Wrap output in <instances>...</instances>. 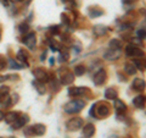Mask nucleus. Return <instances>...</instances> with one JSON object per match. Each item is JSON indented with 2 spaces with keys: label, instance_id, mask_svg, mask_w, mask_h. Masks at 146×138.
<instances>
[{
  "label": "nucleus",
  "instance_id": "nucleus-15",
  "mask_svg": "<svg viewBox=\"0 0 146 138\" xmlns=\"http://www.w3.org/2000/svg\"><path fill=\"white\" fill-rule=\"evenodd\" d=\"M105 98L108 100H115L118 98V93L115 88H107L105 90Z\"/></svg>",
  "mask_w": 146,
  "mask_h": 138
},
{
  "label": "nucleus",
  "instance_id": "nucleus-39",
  "mask_svg": "<svg viewBox=\"0 0 146 138\" xmlns=\"http://www.w3.org/2000/svg\"><path fill=\"white\" fill-rule=\"evenodd\" d=\"M0 3H1L3 5H5V6L9 5V1H7V0H0Z\"/></svg>",
  "mask_w": 146,
  "mask_h": 138
},
{
  "label": "nucleus",
  "instance_id": "nucleus-21",
  "mask_svg": "<svg viewBox=\"0 0 146 138\" xmlns=\"http://www.w3.org/2000/svg\"><path fill=\"white\" fill-rule=\"evenodd\" d=\"M110 48H111L112 50H121L122 48V42L119 39H111L110 40Z\"/></svg>",
  "mask_w": 146,
  "mask_h": 138
},
{
  "label": "nucleus",
  "instance_id": "nucleus-38",
  "mask_svg": "<svg viewBox=\"0 0 146 138\" xmlns=\"http://www.w3.org/2000/svg\"><path fill=\"white\" fill-rule=\"evenodd\" d=\"M12 98H13V99H12L13 103H17V102H18V95H17V94H13Z\"/></svg>",
  "mask_w": 146,
  "mask_h": 138
},
{
  "label": "nucleus",
  "instance_id": "nucleus-24",
  "mask_svg": "<svg viewBox=\"0 0 146 138\" xmlns=\"http://www.w3.org/2000/svg\"><path fill=\"white\" fill-rule=\"evenodd\" d=\"M33 86H34V88L36 89V92H38L39 94L45 93V87H44V83H42V82L35 81V82H33Z\"/></svg>",
  "mask_w": 146,
  "mask_h": 138
},
{
  "label": "nucleus",
  "instance_id": "nucleus-32",
  "mask_svg": "<svg viewBox=\"0 0 146 138\" xmlns=\"http://www.w3.org/2000/svg\"><path fill=\"white\" fill-rule=\"evenodd\" d=\"M5 67H6V60L3 55H0V71L5 70Z\"/></svg>",
  "mask_w": 146,
  "mask_h": 138
},
{
  "label": "nucleus",
  "instance_id": "nucleus-12",
  "mask_svg": "<svg viewBox=\"0 0 146 138\" xmlns=\"http://www.w3.org/2000/svg\"><path fill=\"white\" fill-rule=\"evenodd\" d=\"M119 56H121V52H119V50H112V49H110L108 52H106V53L104 54V58L106 59V60H117Z\"/></svg>",
  "mask_w": 146,
  "mask_h": 138
},
{
  "label": "nucleus",
  "instance_id": "nucleus-28",
  "mask_svg": "<svg viewBox=\"0 0 146 138\" xmlns=\"http://www.w3.org/2000/svg\"><path fill=\"white\" fill-rule=\"evenodd\" d=\"M68 59H70V53H68V52H61V54H60V61L65 62V61H68Z\"/></svg>",
  "mask_w": 146,
  "mask_h": 138
},
{
  "label": "nucleus",
  "instance_id": "nucleus-23",
  "mask_svg": "<svg viewBox=\"0 0 146 138\" xmlns=\"http://www.w3.org/2000/svg\"><path fill=\"white\" fill-rule=\"evenodd\" d=\"M17 59H18V61H21L25 66H28V65H29L28 61H27V55H26V53L23 52V50H20V52H18Z\"/></svg>",
  "mask_w": 146,
  "mask_h": 138
},
{
  "label": "nucleus",
  "instance_id": "nucleus-10",
  "mask_svg": "<svg viewBox=\"0 0 146 138\" xmlns=\"http://www.w3.org/2000/svg\"><path fill=\"white\" fill-rule=\"evenodd\" d=\"M85 92H88V89L85 87H72V88L68 89V95L70 96H78L84 94Z\"/></svg>",
  "mask_w": 146,
  "mask_h": 138
},
{
  "label": "nucleus",
  "instance_id": "nucleus-26",
  "mask_svg": "<svg viewBox=\"0 0 146 138\" xmlns=\"http://www.w3.org/2000/svg\"><path fill=\"white\" fill-rule=\"evenodd\" d=\"M10 68H12V70H21V68H23V65H20L17 61H15L13 59H10Z\"/></svg>",
  "mask_w": 146,
  "mask_h": 138
},
{
  "label": "nucleus",
  "instance_id": "nucleus-41",
  "mask_svg": "<svg viewBox=\"0 0 146 138\" xmlns=\"http://www.w3.org/2000/svg\"><path fill=\"white\" fill-rule=\"evenodd\" d=\"M49 62H50V65H54V64H55V60H54V58H50Z\"/></svg>",
  "mask_w": 146,
  "mask_h": 138
},
{
  "label": "nucleus",
  "instance_id": "nucleus-2",
  "mask_svg": "<svg viewBox=\"0 0 146 138\" xmlns=\"http://www.w3.org/2000/svg\"><path fill=\"white\" fill-rule=\"evenodd\" d=\"M85 107V102L84 100H80V99H76V100H71L65 105V111L67 114H77L79 113L82 109Z\"/></svg>",
  "mask_w": 146,
  "mask_h": 138
},
{
  "label": "nucleus",
  "instance_id": "nucleus-40",
  "mask_svg": "<svg viewBox=\"0 0 146 138\" xmlns=\"http://www.w3.org/2000/svg\"><path fill=\"white\" fill-rule=\"evenodd\" d=\"M4 116H5V115H4V113H3V111H0V121L4 120Z\"/></svg>",
  "mask_w": 146,
  "mask_h": 138
},
{
  "label": "nucleus",
  "instance_id": "nucleus-31",
  "mask_svg": "<svg viewBox=\"0 0 146 138\" xmlns=\"http://www.w3.org/2000/svg\"><path fill=\"white\" fill-rule=\"evenodd\" d=\"M102 10H93V11H90V17H98V16H101L102 15Z\"/></svg>",
  "mask_w": 146,
  "mask_h": 138
},
{
  "label": "nucleus",
  "instance_id": "nucleus-5",
  "mask_svg": "<svg viewBox=\"0 0 146 138\" xmlns=\"http://www.w3.org/2000/svg\"><path fill=\"white\" fill-rule=\"evenodd\" d=\"M106 78H107V73L104 68H100V70L95 73L94 77H93V81L96 86H102L105 82H106Z\"/></svg>",
  "mask_w": 146,
  "mask_h": 138
},
{
  "label": "nucleus",
  "instance_id": "nucleus-25",
  "mask_svg": "<svg viewBox=\"0 0 146 138\" xmlns=\"http://www.w3.org/2000/svg\"><path fill=\"white\" fill-rule=\"evenodd\" d=\"M85 73V67L83 65H78L74 67V75L76 76H83Z\"/></svg>",
  "mask_w": 146,
  "mask_h": 138
},
{
  "label": "nucleus",
  "instance_id": "nucleus-30",
  "mask_svg": "<svg viewBox=\"0 0 146 138\" xmlns=\"http://www.w3.org/2000/svg\"><path fill=\"white\" fill-rule=\"evenodd\" d=\"M50 48H51L52 52H58L61 48H60V45H58L55 40H50Z\"/></svg>",
  "mask_w": 146,
  "mask_h": 138
},
{
  "label": "nucleus",
  "instance_id": "nucleus-14",
  "mask_svg": "<svg viewBox=\"0 0 146 138\" xmlns=\"http://www.w3.org/2000/svg\"><path fill=\"white\" fill-rule=\"evenodd\" d=\"M73 81H74V75H73L72 72H66L65 75L61 77V83L65 86L73 83Z\"/></svg>",
  "mask_w": 146,
  "mask_h": 138
},
{
  "label": "nucleus",
  "instance_id": "nucleus-11",
  "mask_svg": "<svg viewBox=\"0 0 146 138\" xmlns=\"http://www.w3.org/2000/svg\"><path fill=\"white\" fill-rule=\"evenodd\" d=\"M107 31L108 28L106 26H104V25H95L93 27V33L96 36V37H102L107 33Z\"/></svg>",
  "mask_w": 146,
  "mask_h": 138
},
{
  "label": "nucleus",
  "instance_id": "nucleus-17",
  "mask_svg": "<svg viewBox=\"0 0 146 138\" xmlns=\"http://www.w3.org/2000/svg\"><path fill=\"white\" fill-rule=\"evenodd\" d=\"M133 104H134V107L135 108H144V105H145V96L144 95H138V96H135L134 100H133Z\"/></svg>",
  "mask_w": 146,
  "mask_h": 138
},
{
  "label": "nucleus",
  "instance_id": "nucleus-43",
  "mask_svg": "<svg viewBox=\"0 0 146 138\" xmlns=\"http://www.w3.org/2000/svg\"><path fill=\"white\" fill-rule=\"evenodd\" d=\"M63 3H70V1H73V0H62Z\"/></svg>",
  "mask_w": 146,
  "mask_h": 138
},
{
  "label": "nucleus",
  "instance_id": "nucleus-4",
  "mask_svg": "<svg viewBox=\"0 0 146 138\" xmlns=\"http://www.w3.org/2000/svg\"><path fill=\"white\" fill-rule=\"evenodd\" d=\"M66 127L68 131H78L80 127H83V120L80 117H73L70 121H67Z\"/></svg>",
  "mask_w": 146,
  "mask_h": 138
},
{
  "label": "nucleus",
  "instance_id": "nucleus-46",
  "mask_svg": "<svg viewBox=\"0 0 146 138\" xmlns=\"http://www.w3.org/2000/svg\"><path fill=\"white\" fill-rule=\"evenodd\" d=\"M0 138H4V137H0Z\"/></svg>",
  "mask_w": 146,
  "mask_h": 138
},
{
  "label": "nucleus",
  "instance_id": "nucleus-37",
  "mask_svg": "<svg viewBox=\"0 0 146 138\" xmlns=\"http://www.w3.org/2000/svg\"><path fill=\"white\" fill-rule=\"evenodd\" d=\"M7 78H9V76H0V83H1V82H5Z\"/></svg>",
  "mask_w": 146,
  "mask_h": 138
},
{
  "label": "nucleus",
  "instance_id": "nucleus-7",
  "mask_svg": "<svg viewBox=\"0 0 146 138\" xmlns=\"http://www.w3.org/2000/svg\"><path fill=\"white\" fill-rule=\"evenodd\" d=\"M28 122H29V117H28V115H21L20 117H17V119H16L15 122H12V128H15V130H17V128L25 127Z\"/></svg>",
  "mask_w": 146,
  "mask_h": 138
},
{
  "label": "nucleus",
  "instance_id": "nucleus-18",
  "mask_svg": "<svg viewBox=\"0 0 146 138\" xmlns=\"http://www.w3.org/2000/svg\"><path fill=\"white\" fill-rule=\"evenodd\" d=\"M17 117H18V113H16V111H10V113H7L5 116H4L6 123H12V122H15V120H16Z\"/></svg>",
  "mask_w": 146,
  "mask_h": 138
},
{
  "label": "nucleus",
  "instance_id": "nucleus-35",
  "mask_svg": "<svg viewBox=\"0 0 146 138\" xmlns=\"http://www.w3.org/2000/svg\"><path fill=\"white\" fill-rule=\"evenodd\" d=\"M58 29H60V27H58V26H51V27H50V32H51L52 34H57L58 32H60Z\"/></svg>",
  "mask_w": 146,
  "mask_h": 138
},
{
  "label": "nucleus",
  "instance_id": "nucleus-8",
  "mask_svg": "<svg viewBox=\"0 0 146 138\" xmlns=\"http://www.w3.org/2000/svg\"><path fill=\"white\" fill-rule=\"evenodd\" d=\"M22 42L25 43V45L28 49H33L35 47V42H36V39H35V34L34 33H28L27 36H25V38Z\"/></svg>",
  "mask_w": 146,
  "mask_h": 138
},
{
  "label": "nucleus",
  "instance_id": "nucleus-34",
  "mask_svg": "<svg viewBox=\"0 0 146 138\" xmlns=\"http://www.w3.org/2000/svg\"><path fill=\"white\" fill-rule=\"evenodd\" d=\"M9 90H10V88L6 87V86L0 87V95H1V94H9Z\"/></svg>",
  "mask_w": 146,
  "mask_h": 138
},
{
  "label": "nucleus",
  "instance_id": "nucleus-22",
  "mask_svg": "<svg viewBox=\"0 0 146 138\" xmlns=\"http://www.w3.org/2000/svg\"><path fill=\"white\" fill-rule=\"evenodd\" d=\"M0 104L3 107H9L11 104V98L9 94H1L0 95Z\"/></svg>",
  "mask_w": 146,
  "mask_h": 138
},
{
  "label": "nucleus",
  "instance_id": "nucleus-13",
  "mask_svg": "<svg viewBox=\"0 0 146 138\" xmlns=\"http://www.w3.org/2000/svg\"><path fill=\"white\" fill-rule=\"evenodd\" d=\"M95 133V126L93 123H88V125H85L84 128H83V135L85 138H91L94 136Z\"/></svg>",
  "mask_w": 146,
  "mask_h": 138
},
{
  "label": "nucleus",
  "instance_id": "nucleus-44",
  "mask_svg": "<svg viewBox=\"0 0 146 138\" xmlns=\"http://www.w3.org/2000/svg\"><path fill=\"white\" fill-rule=\"evenodd\" d=\"M12 1H20V0H12Z\"/></svg>",
  "mask_w": 146,
  "mask_h": 138
},
{
  "label": "nucleus",
  "instance_id": "nucleus-1",
  "mask_svg": "<svg viewBox=\"0 0 146 138\" xmlns=\"http://www.w3.org/2000/svg\"><path fill=\"white\" fill-rule=\"evenodd\" d=\"M110 105L107 103H104V102H99L94 105L90 110V115L93 117H96V119H105L110 115Z\"/></svg>",
  "mask_w": 146,
  "mask_h": 138
},
{
  "label": "nucleus",
  "instance_id": "nucleus-42",
  "mask_svg": "<svg viewBox=\"0 0 146 138\" xmlns=\"http://www.w3.org/2000/svg\"><path fill=\"white\" fill-rule=\"evenodd\" d=\"M131 1H133V0H123V3H125V4H129Z\"/></svg>",
  "mask_w": 146,
  "mask_h": 138
},
{
  "label": "nucleus",
  "instance_id": "nucleus-33",
  "mask_svg": "<svg viewBox=\"0 0 146 138\" xmlns=\"http://www.w3.org/2000/svg\"><path fill=\"white\" fill-rule=\"evenodd\" d=\"M61 20L65 25H70V17H68L66 13H61Z\"/></svg>",
  "mask_w": 146,
  "mask_h": 138
},
{
  "label": "nucleus",
  "instance_id": "nucleus-9",
  "mask_svg": "<svg viewBox=\"0 0 146 138\" xmlns=\"http://www.w3.org/2000/svg\"><path fill=\"white\" fill-rule=\"evenodd\" d=\"M46 132V127H45L44 125H42V123H36V125H33L31 126V133L32 136H43L44 133Z\"/></svg>",
  "mask_w": 146,
  "mask_h": 138
},
{
  "label": "nucleus",
  "instance_id": "nucleus-20",
  "mask_svg": "<svg viewBox=\"0 0 146 138\" xmlns=\"http://www.w3.org/2000/svg\"><path fill=\"white\" fill-rule=\"evenodd\" d=\"M124 71H125V73H128L129 76L135 75V73H136V67L134 66V64H131V62H125V64H124Z\"/></svg>",
  "mask_w": 146,
  "mask_h": 138
},
{
  "label": "nucleus",
  "instance_id": "nucleus-16",
  "mask_svg": "<svg viewBox=\"0 0 146 138\" xmlns=\"http://www.w3.org/2000/svg\"><path fill=\"white\" fill-rule=\"evenodd\" d=\"M131 86H133V88L135 90H143L145 88V81L143 80V78H135Z\"/></svg>",
  "mask_w": 146,
  "mask_h": 138
},
{
  "label": "nucleus",
  "instance_id": "nucleus-27",
  "mask_svg": "<svg viewBox=\"0 0 146 138\" xmlns=\"http://www.w3.org/2000/svg\"><path fill=\"white\" fill-rule=\"evenodd\" d=\"M18 29H20L21 33H27V32L29 31V25L28 23H21L20 26H18Z\"/></svg>",
  "mask_w": 146,
  "mask_h": 138
},
{
  "label": "nucleus",
  "instance_id": "nucleus-19",
  "mask_svg": "<svg viewBox=\"0 0 146 138\" xmlns=\"http://www.w3.org/2000/svg\"><path fill=\"white\" fill-rule=\"evenodd\" d=\"M115 109L117 113H124L127 110V105L119 99H115Z\"/></svg>",
  "mask_w": 146,
  "mask_h": 138
},
{
  "label": "nucleus",
  "instance_id": "nucleus-3",
  "mask_svg": "<svg viewBox=\"0 0 146 138\" xmlns=\"http://www.w3.org/2000/svg\"><path fill=\"white\" fill-rule=\"evenodd\" d=\"M33 75L35 77V81H38V82H42V83H46V82L50 81V78H49V73L46 71H44L43 68H35V70L33 71Z\"/></svg>",
  "mask_w": 146,
  "mask_h": 138
},
{
  "label": "nucleus",
  "instance_id": "nucleus-36",
  "mask_svg": "<svg viewBox=\"0 0 146 138\" xmlns=\"http://www.w3.org/2000/svg\"><path fill=\"white\" fill-rule=\"evenodd\" d=\"M138 36L140 39H145V29H140L138 31Z\"/></svg>",
  "mask_w": 146,
  "mask_h": 138
},
{
  "label": "nucleus",
  "instance_id": "nucleus-6",
  "mask_svg": "<svg viewBox=\"0 0 146 138\" xmlns=\"http://www.w3.org/2000/svg\"><path fill=\"white\" fill-rule=\"evenodd\" d=\"M125 55L127 56H143L144 53L140 48L134 44H128L125 47Z\"/></svg>",
  "mask_w": 146,
  "mask_h": 138
},
{
  "label": "nucleus",
  "instance_id": "nucleus-29",
  "mask_svg": "<svg viewBox=\"0 0 146 138\" xmlns=\"http://www.w3.org/2000/svg\"><path fill=\"white\" fill-rule=\"evenodd\" d=\"M134 66L136 67V70H141V71H144V67H145V65H144V62H141L140 60H138V59H136V60H134Z\"/></svg>",
  "mask_w": 146,
  "mask_h": 138
},
{
  "label": "nucleus",
  "instance_id": "nucleus-45",
  "mask_svg": "<svg viewBox=\"0 0 146 138\" xmlns=\"http://www.w3.org/2000/svg\"><path fill=\"white\" fill-rule=\"evenodd\" d=\"M0 38H1V33H0Z\"/></svg>",
  "mask_w": 146,
  "mask_h": 138
}]
</instances>
